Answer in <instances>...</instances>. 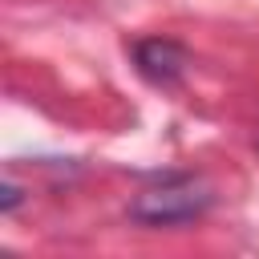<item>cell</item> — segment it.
<instances>
[{"label": "cell", "mask_w": 259, "mask_h": 259, "mask_svg": "<svg viewBox=\"0 0 259 259\" xmlns=\"http://www.w3.org/2000/svg\"><path fill=\"white\" fill-rule=\"evenodd\" d=\"M210 206V186L198 182V178H170L154 190H142L130 206V214L138 223H150V227H170V223H186V219H198L202 210Z\"/></svg>", "instance_id": "cell-1"}, {"label": "cell", "mask_w": 259, "mask_h": 259, "mask_svg": "<svg viewBox=\"0 0 259 259\" xmlns=\"http://www.w3.org/2000/svg\"><path fill=\"white\" fill-rule=\"evenodd\" d=\"M134 61H138V69H142L146 81L174 85L182 77V69H186V49L174 45V40H166V36H150V40L134 45Z\"/></svg>", "instance_id": "cell-2"}]
</instances>
